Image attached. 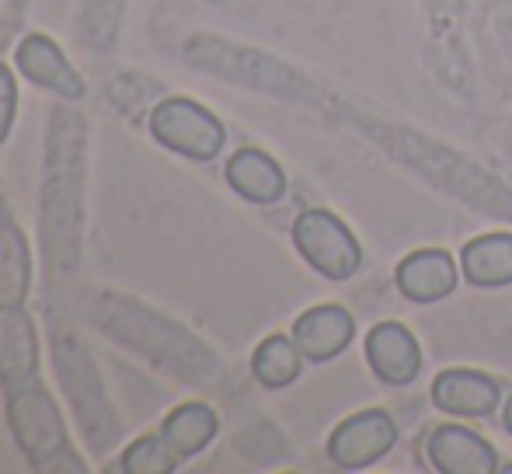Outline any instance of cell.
I'll return each mask as SVG.
<instances>
[{
	"label": "cell",
	"mask_w": 512,
	"mask_h": 474,
	"mask_svg": "<svg viewBox=\"0 0 512 474\" xmlns=\"http://www.w3.org/2000/svg\"><path fill=\"white\" fill-rule=\"evenodd\" d=\"M150 136L161 147L192 157V161H213L223 150V140H227L223 122L199 102H189V98H164L150 112Z\"/></svg>",
	"instance_id": "obj_5"
},
{
	"label": "cell",
	"mask_w": 512,
	"mask_h": 474,
	"mask_svg": "<svg viewBox=\"0 0 512 474\" xmlns=\"http://www.w3.org/2000/svg\"><path fill=\"white\" fill-rule=\"evenodd\" d=\"M32 283L28 244L18 227L0 210V307H21Z\"/></svg>",
	"instance_id": "obj_18"
},
{
	"label": "cell",
	"mask_w": 512,
	"mask_h": 474,
	"mask_svg": "<svg viewBox=\"0 0 512 474\" xmlns=\"http://www.w3.org/2000/svg\"><path fill=\"white\" fill-rule=\"evenodd\" d=\"M227 182L241 199L258 206H272L286 196V175L265 150L241 147L227 161Z\"/></svg>",
	"instance_id": "obj_14"
},
{
	"label": "cell",
	"mask_w": 512,
	"mask_h": 474,
	"mask_svg": "<svg viewBox=\"0 0 512 474\" xmlns=\"http://www.w3.org/2000/svg\"><path fill=\"white\" fill-rule=\"evenodd\" d=\"M42 168V248L56 269H74L84 227V147L88 126L77 112L53 109Z\"/></svg>",
	"instance_id": "obj_1"
},
{
	"label": "cell",
	"mask_w": 512,
	"mask_h": 474,
	"mask_svg": "<svg viewBox=\"0 0 512 474\" xmlns=\"http://www.w3.org/2000/svg\"><path fill=\"white\" fill-rule=\"evenodd\" d=\"M39 373V335L25 307H0V384L7 391L35 384Z\"/></svg>",
	"instance_id": "obj_8"
},
{
	"label": "cell",
	"mask_w": 512,
	"mask_h": 474,
	"mask_svg": "<svg viewBox=\"0 0 512 474\" xmlns=\"http://www.w3.org/2000/svg\"><path fill=\"white\" fill-rule=\"evenodd\" d=\"M398 443V426L384 408H370V412H356L331 433L328 440V457L338 468H370L377 464L387 450Z\"/></svg>",
	"instance_id": "obj_7"
},
{
	"label": "cell",
	"mask_w": 512,
	"mask_h": 474,
	"mask_svg": "<svg viewBox=\"0 0 512 474\" xmlns=\"http://www.w3.org/2000/svg\"><path fill=\"white\" fill-rule=\"evenodd\" d=\"M14 112H18V88H14V74L0 63V143L11 133Z\"/></svg>",
	"instance_id": "obj_22"
},
{
	"label": "cell",
	"mask_w": 512,
	"mask_h": 474,
	"mask_svg": "<svg viewBox=\"0 0 512 474\" xmlns=\"http://www.w3.org/2000/svg\"><path fill=\"white\" fill-rule=\"evenodd\" d=\"M502 422H506V429L512 433V398L506 401V415H502Z\"/></svg>",
	"instance_id": "obj_23"
},
{
	"label": "cell",
	"mask_w": 512,
	"mask_h": 474,
	"mask_svg": "<svg viewBox=\"0 0 512 474\" xmlns=\"http://www.w3.org/2000/svg\"><path fill=\"white\" fill-rule=\"evenodd\" d=\"M178 468V457L168 450V443L157 436H143L122 454V471L126 474H168Z\"/></svg>",
	"instance_id": "obj_21"
},
{
	"label": "cell",
	"mask_w": 512,
	"mask_h": 474,
	"mask_svg": "<svg viewBox=\"0 0 512 474\" xmlns=\"http://www.w3.org/2000/svg\"><path fill=\"white\" fill-rule=\"evenodd\" d=\"M464 276L474 286H509L512 283V234H481L464 244Z\"/></svg>",
	"instance_id": "obj_16"
},
{
	"label": "cell",
	"mask_w": 512,
	"mask_h": 474,
	"mask_svg": "<svg viewBox=\"0 0 512 474\" xmlns=\"http://www.w3.org/2000/svg\"><path fill=\"white\" fill-rule=\"evenodd\" d=\"M88 314L108 339H115L119 346L140 353L154 366H161V370L189 380V384H206V380H213L216 370H220L216 356L209 353L189 328L164 318V314L150 311L147 304H140V300H133V297L102 290L91 297Z\"/></svg>",
	"instance_id": "obj_2"
},
{
	"label": "cell",
	"mask_w": 512,
	"mask_h": 474,
	"mask_svg": "<svg viewBox=\"0 0 512 474\" xmlns=\"http://www.w3.org/2000/svg\"><path fill=\"white\" fill-rule=\"evenodd\" d=\"M293 244L297 251L328 279H349L363 262L359 241L349 227L328 210H304L293 224Z\"/></svg>",
	"instance_id": "obj_6"
},
{
	"label": "cell",
	"mask_w": 512,
	"mask_h": 474,
	"mask_svg": "<svg viewBox=\"0 0 512 474\" xmlns=\"http://www.w3.org/2000/svg\"><path fill=\"white\" fill-rule=\"evenodd\" d=\"M432 401L450 415L478 419L499 405V384L478 370H443L432 380Z\"/></svg>",
	"instance_id": "obj_15"
},
{
	"label": "cell",
	"mask_w": 512,
	"mask_h": 474,
	"mask_svg": "<svg viewBox=\"0 0 512 474\" xmlns=\"http://www.w3.org/2000/svg\"><path fill=\"white\" fill-rule=\"evenodd\" d=\"M7 422L18 450L28 457V464L39 471H84V464L74 457L67 440V426L56 408V401L39 384H28L11 391L7 401Z\"/></svg>",
	"instance_id": "obj_4"
},
{
	"label": "cell",
	"mask_w": 512,
	"mask_h": 474,
	"mask_svg": "<svg viewBox=\"0 0 512 474\" xmlns=\"http://www.w3.org/2000/svg\"><path fill=\"white\" fill-rule=\"evenodd\" d=\"M213 436H216V415H213V408L199 405V401L178 405L161 426V440L168 443V450L178 457V464L196 457L199 450H206Z\"/></svg>",
	"instance_id": "obj_17"
},
{
	"label": "cell",
	"mask_w": 512,
	"mask_h": 474,
	"mask_svg": "<svg viewBox=\"0 0 512 474\" xmlns=\"http://www.w3.org/2000/svg\"><path fill=\"white\" fill-rule=\"evenodd\" d=\"M398 290L415 304H436L457 290V262L443 248L411 251L405 262H398Z\"/></svg>",
	"instance_id": "obj_11"
},
{
	"label": "cell",
	"mask_w": 512,
	"mask_h": 474,
	"mask_svg": "<svg viewBox=\"0 0 512 474\" xmlns=\"http://www.w3.org/2000/svg\"><path fill=\"white\" fill-rule=\"evenodd\" d=\"M14 60H18L21 74L28 81H35L39 88L53 91V95L67 98V102H81L84 98V77L70 67V60L63 56V49L56 46L46 35H28L21 39V46L14 49Z\"/></svg>",
	"instance_id": "obj_9"
},
{
	"label": "cell",
	"mask_w": 512,
	"mask_h": 474,
	"mask_svg": "<svg viewBox=\"0 0 512 474\" xmlns=\"http://www.w3.org/2000/svg\"><path fill=\"white\" fill-rule=\"evenodd\" d=\"M251 370H255L258 384L272 387V391L293 384V380L300 377V346H297V339H286V335H269V339L255 349V356H251Z\"/></svg>",
	"instance_id": "obj_19"
},
{
	"label": "cell",
	"mask_w": 512,
	"mask_h": 474,
	"mask_svg": "<svg viewBox=\"0 0 512 474\" xmlns=\"http://www.w3.org/2000/svg\"><path fill=\"white\" fill-rule=\"evenodd\" d=\"M366 359H370L373 373L394 387H405L422 373V349H418L415 335L398 321H380L366 335Z\"/></svg>",
	"instance_id": "obj_10"
},
{
	"label": "cell",
	"mask_w": 512,
	"mask_h": 474,
	"mask_svg": "<svg viewBox=\"0 0 512 474\" xmlns=\"http://www.w3.org/2000/svg\"><path fill=\"white\" fill-rule=\"evenodd\" d=\"M352 332H356V321L338 304L310 307L293 325V339H297L300 353L314 359V363H328L338 353H345V346L352 342Z\"/></svg>",
	"instance_id": "obj_13"
},
{
	"label": "cell",
	"mask_w": 512,
	"mask_h": 474,
	"mask_svg": "<svg viewBox=\"0 0 512 474\" xmlns=\"http://www.w3.org/2000/svg\"><path fill=\"white\" fill-rule=\"evenodd\" d=\"M126 0H84L81 4V35L88 46L108 49L119 35V21Z\"/></svg>",
	"instance_id": "obj_20"
},
{
	"label": "cell",
	"mask_w": 512,
	"mask_h": 474,
	"mask_svg": "<svg viewBox=\"0 0 512 474\" xmlns=\"http://www.w3.org/2000/svg\"><path fill=\"white\" fill-rule=\"evenodd\" d=\"M429 461L443 474H492L499 471V457H495L492 443H485L478 433L464 426H439L432 429L429 443Z\"/></svg>",
	"instance_id": "obj_12"
},
{
	"label": "cell",
	"mask_w": 512,
	"mask_h": 474,
	"mask_svg": "<svg viewBox=\"0 0 512 474\" xmlns=\"http://www.w3.org/2000/svg\"><path fill=\"white\" fill-rule=\"evenodd\" d=\"M56 373H60L63 394H67L70 408H74V419L81 426L84 440L95 454H108L119 440V419H115L112 405L105 398L102 373H98L95 359L88 356V349L74 339V335L60 332L53 346Z\"/></svg>",
	"instance_id": "obj_3"
}]
</instances>
